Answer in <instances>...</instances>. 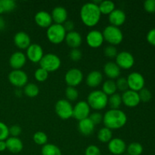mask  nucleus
Instances as JSON below:
<instances>
[{
	"mask_svg": "<svg viewBox=\"0 0 155 155\" xmlns=\"http://www.w3.org/2000/svg\"><path fill=\"white\" fill-rule=\"evenodd\" d=\"M80 16L82 22L86 27H93L96 26L101 17L98 5L94 2L85 3L80 8Z\"/></svg>",
	"mask_w": 155,
	"mask_h": 155,
	"instance_id": "f257e3e1",
	"label": "nucleus"
},
{
	"mask_svg": "<svg viewBox=\"0 0 155 155\" xmlns=\"http://www.w3.org/2000/svg\"><path fill=\"white\" fill-rule=\"evenodd\" d=\"M104 127L110 130H119L124 127L127 122L126 113L120 109H110L103 115Z\"/></svg>",
	"mask_w": 155,
	"mask_h": 155,
	"instance_id": "f03ea898",
	"label": "nucleus"
},
{
	"mask_svg": "<svg viewBox=\"0 0 155 155\" xmlns=\"http://www.w3.org/2000/svg\"><path fill=\"white\" fill-rule=\"evenodd\" d=\"M86 101L91 109L99 111L107 106L108 97L101 90H95L88 95Z\"/></svg>",
	"mask_w": 155,
	"mask_h": 155,
	"instance_id": "7ed1b4c3",
	"label": "nucleus"
},
{
	"mask_svg": "<svg viewBox=\"0 0 155 155\" xmlns=\"http://www.w3.org/2000/svg\"><path fill=\"white\" fill-rule=\"evenodd\" d=\"M67 32L62 24H52L47 28L46 36L48 41L54 45H58L65 40Z\"/></svg>",
	"mask_w": 155,
	"mask_h": 155,
	"instance_id": "20e7f679",
	"label": "nucleus"
},
{
	"mask_svg": "<svg viewBox=\"0 0 155 155\" xmlns=\"http://www.w3.org/2000/svg\"><path fill=\"white\" fill-rule=\"evenodd\" d=\"M104 39L110 45H119L124 39L123 32L119 27L112 25H108L104 29L102 32Z\"/></svg>",
	"mask_w": 155,
	"mask_h": 155,
	"instance_id": "39448f33",
	"label": "nucleus"
},
{
	"mask_svg": "<svg viewBox=\"0 0 155 155\" xmlns=\"http://www.w3.org/2000/svg\"><path fill=\"white\" fill-rule=\"evenodd\" d=\"M61 61L59 56L54 53H47L44 54L42 58L39 61L40 68H43L46 71L54 72L60 68Z\"/></svg>",
	"mask_w": 155,
	"mask_h": 155,
	"instance_id": "423d86ee",
	"label": "nucleus"
},
{
	"mask_svg": "<svg viewBox=\"0 0 155 155\" xmlns=\"http://www.w3.org/2000/svg\"><path fill=\"white\" fill-rule=\"evenodd\" d=\"M55 113L62 120H68L73 117V107L71 102L67 99H60L55 103Z\"/></svg>",
	"mask_w": 155,
	"mask_h": 155,
	"instance_id": "0eeeda50",
	"label": "nucleus"
},
{
	"mask_svg": "<svg viewBox=\"0 0 155 155\" xmlns=\"http://www.w3.org/2000/svg\"><path fill=\"white\" fill-rule=\"evenodd\" d=\"M8 80L11 84L20 89L28 83V76L22 70H13L9 73Z\"/></svg>",
	"mask_w": 155,
	"mask_h": 155,
	"instance_id": "6e6552de",
	"label": "nucleus"
},
{
	"mask_svg": "<svg viewBox=\"0 0 155 155\" xmlns=\"http://www.w3.org/2000/svg\"><path fill=\"white\" fill-rule=\"evenodd\" d=\"M129 89L139 92L145 88V80L143 75L139 72H132L127 78Z\"/></svg>",
	"mask_w": 155,
	"mask_h": 155,
	"instance_id": "1a4fd4ad",
	"label": "nucleus"
},
{
	"mask_svg": "<svg viewBox=\"0 0 155 155\" xmlns=\"http://www.w3.org/2000/svg\"><path fill=\"white\" fill-rule=\"evenodd\" d=\"M115 63L120 69L129 70L133 67L135 64L134 56L132 53L127 51H122L118 52L115 58Z\"/></svg>",
	"mask_w": 155,
	"mask_h": 155,
	"instance_id": "9d476101",
	"label": "nucleus"
},
{
	"mask_svg": "<svg viewBox=\"0 0 155 155\" xmlns=\"http://www.w3.org/2000/svg\"><path fill=\"white\" fill-rule=\"evenodd\" d=\"M83 80V74L78 68H71L67 71L64 76V80L68 86L77 87Z\"/></svg>",
	"mask_w": 155,
	"mask_h": 155,
	"instance_id": "9b49d317",
	"label": "nucleus"
},
{
	"mask_svg": "<svg viewBox=\"0 0 155 155\" xmlns=\"http://www.w3.org/2000/svg\"><path fill=\"white\" fill-rule=\"evenodd\" d=\"M91 108L87 101H80L74 105L73 109V117L78 121L88 118L90 115Z\"/></svg>",
	"mask_w": 155,
	"mask_h": 155,
	"instance_id": "f8f14e48",
	"label": "nucleus"
},
{
	"mask_svg": "<svg viewBox=\"0 0 155 155\" xmlns=\"http://www.w3.org/2000/svg\"><path fill=\"white\" fill-rule=\"evenodd\" d=\"M26 57L33 63H39L44 56L42 47L37 43L31 44L26 49Z\"/></svg>",
	"mask_w": 155,
	"mask_h": 155,
	"instance_id": "ddd939ff",
	"label": "nucleus"
},
{
	"mask_svg": "<svg viewBox=\"0 0 155 155\" xmlns=\"http://www.w3.org/2000/svg\"><path fill=\"white\" fill-rule=\"evenodd\" d=\"M86 41L87 45L91 48H99L102 45L104 41L102 32L98 30H91L86 35Z\"/></svg>",
	"mask_w": 155,
	"mask_h": 155,
	"instance_id": "4468645a",
	"label": "nucleus"
},
{
	"mask_svg": "<svg viewBox=\"0 0 155 155\" xmlns=\"http://www.w3.org/2000/svg\"><path fill=\"white\" fill-rule=\"evenodd\" d=\"M122 103L129 107H135L140 104V98H139V92L135 91L128 90L123 92L122 95Z\"/></svg>",
	"mask_w": 155,
	"mask_h": 155,
	"instance_id": "2eb2a0df",
	"label": "nucleus"
},
{
	"mask_svg": "<svg viewBox=\"0 0 155 155\" xmlns=\"http://www.w3.org/2000/svg\"><path fill=\"white\" fill-rule=\"evenodd\" d=\"M127 144L120 138H113L108 142L107 148L114 155H122L127 151Z\"/></svg>",
	"mask_w": 155,
	"mask_h": 155,
	"instance_id": "dca6fc26",
	"label": "nucleus"
},
{
	"mask_svg": "<svg viewBox=\"0 0 155 155\" xmlns=\"http://www.w3.org/2000/svg\"><path fill=\"white\" fill-rule=\"evenodd\" d=\"M27 57L24 52L18 51L14 52L9 58V64L13 70H21L27 62Z\"/></svg>",
	"mask_w": 155,
	"mask_h": 155,
	"instance_id": "f3484780",
	"label": "nucleus"
},
{
	"mask_svg": "<svg viewBox=\"0 0 155 155\" xmlns=\"http://www.w3.org/2000/svg\"><path fill=\"white\" fill-rule=\"evenodd\" d=\"M34 21L39 27L42 28H48L52 24V18L51 14L46 11H39L34 16Z\"/></svg>",
	"mask_w": 155,
	"mask_h": 155,
	"instance_id": "a211bd4d",
	"label": "nucleus"
},
{
	"mask_svg": "<svg viewBox=\"0 0 155 155\" xmlns=\"http://www.w3.org/2000/svg\"><path fill=\"white\" fill-rule=\"evenodd\" d=\"M14 43L20 49H27L31 45V39L28 33L24 31H19L14 36Z\"/></svg>",
	"mask_w": 155,
	"mask_h": 155,
	"instance_id": "6ab92c4d",
	"label": "nucleus"
},
{
	"mask_svg": "<svg viewBox=\"0 0 155 155\" xmlns=\"http://www.w3.org/2000/svg\"><path fill=\"white\" fill-rule=\"evenodd\" d=\"M108 20L110 25L119 27L126 22L127 15H126L125 12L121 9L115 8L108 15Z\"/></svg>",
	"mask_w": 155,
	"mask_h": 155,
	"instance_id": "aec40b11",
	"label": "nucleus"
},
{
	"mask_svg": "<svg viewBox=\"0 0 155 155\" xmlns=\"http://www.w3.org/2000/svg\"><path fill=\"white\" fill-rule=\"evenodd\" d=\"M51 18L54 24H63L65 21H68V11L63 6H56L51 11Z\"/></svg>",
	"mask_w": 155,
	"mask_h": 155,
	"instance_id": "412c9836",
	"label": "nucleus"
},
{
	"mask_svg": "<svg viewBox=\"0 0 155 155\" xmlns=\"http://www.w3.org/2000/svg\"><path fill=\"white\" fill-rule=\"evenodd\" d=\"M120 70L118 65L114 61L107 62L104 66V73L109 80H114V79L119 78L120 76Z\"/></svg>",
	"mask_w": 155,
	"mask_h": 155,
	"instance_id": "4be33fe9",
	"label": "nucleus"
},
{
	"mask_svg": "<svg viewBox=\"0 0 155 155\" xmlns=\"http://www.w3.org/2000/svg\"><path fill=\"white\" fill-rule=\"evenodd\" d=\"M65 42L67 45L71 48H78L83 42L81 34L77 31H71L67 33L65 37Z\"/></svg>",
	"mask_w": 155,
	"mask_h": 155,
	"instance_id": "5701e85b",
	"label": "nucleus"
},
{
	"mask_svg": "<svg viewBox=\"0 0 155 155\" xmlns=\"http://www.w3.org/2000/svg\"><path fill=\"white\" fill-rule=\"evenodd\" d=\"M5 143L7 150L13 154L20 153L24 148V144L18 137H8L5 140Z\"/></svg>",
	"mask_w": 155,
	"mask_h": 155,
	"instance_id": "b1692460",
	"label": "nucleus"
},
{
	"mask_svg": "<svg viewBox=\"0 0 155 155\" xmlns=\"http://www.w3.org/2000/svg\"><path fill=\"white\" fill-rule=\"evenodd\" d=\"M103 81V75L99 71H92L87 75L86 83L91 88H96L101 85Z\"/></svg>",
	"mask_w": 155,
	"mask_h": 155,
	"instance_id": "393cba45",
	"label": "nucleus"
},
{
	"mask_svg": "<svg viewBox=\"0 0 155 155\" xmlns=\"http://www.w3.org/2000/svg\"><path fill=\"white\" fill-rule=\"evenodd\" d=\"M95 125L89 117L80 120L78 123V130L82 135L85 136H90L95 130Z\"/></svg>",
	"mask_w": 155,
	"mask_h": 155,
	"instance_id": "a878e982",
	"label": "nucleus"
},
{
	"mask_svg": "<svg viewBox=\"0 0 155 155\" xmlns=\"http://www.w3.org/2000/svg\"><path fill=\"white\" fill-rule=\"evenodd\" d=\"M115 3L110 0H104L101 1L98 5L100 12L101 15H109L115 9Z\"/></svg>",
	"mask_w": 155,
	"mask_h": 155,
	"instance_id": "bb28decb",
	"label": "nucleus"
},
{
	"mask_svg": "<svg viewBox=\"0 0 155 155\" xmlns=\"http://www.w3.org/2000/svg\"><path fill=\"white\" fill-rule=\"evenodd\" d=\"M42 155H62L61 151L57 145L54 144L47 143L42 147Z\"/></svg>",
	"mask_w": 155,
	"mask_h": 155,
	"instance_id": "cd10ccee",
	"label": "nucleus"
},
{
	"mask_svg": "<svg viewBox=\"0 0 155 155\" xmlns=\"http://www.w3.org/2000/svg\"><path fill=\"white\" fill-rule=\"evenodd\" d=\"M97 136L99 142H103V143H108L113 139V133H112L111 130L107 127H103L100 129L99 131L98 132Z\"/></svg>",
	"mask_w": 155,
	"mask_h": 155,
	"instance_id": "c85d7f7f",
	"label": "nucleus"
},
{
	"mask_svg": "<svg viewBox=\"0 0 155 155\" xmlns=\"http://www.w3.org/2000/svg\"><path fill=\"white\" fill-rule=\"evenodd\" d=\"M17 4L14 0H0V15L15 10Z\"/></svg>",
	"mask_w": 155,
	"mask_h": 155,
	"instance_id": "c756f323",
	"label": "nucleus"
},
{
	"mask_svg": "<svg viewBox=\"0 0 155 155\" xmlns=\"http://www.w3.org/2000/svg\"><path fill=\"white\" fill-rule=\"evenodd\" d=\"M117 86L116 83L114 80H107L102 84V92L105 94L107 96H110V95H114V94L117 93Z\"/></svg>",
	"mask_w": 155,
	"mask_h": 155,
	"instance_id": "7c9ffc66",
	"label": "nucleus"
},
{
	"mask_svg": "<svg viewBox=\"0 0 155 155\" xmlns=\"http://www.w3.org/2000/svg\"><path fill=\"white\" fill-rule=\"evenodd\" d=\"M24 93L29 98H35L39 95V89L35 83H28L24 87Z\"/></svg>",
	"mask_w": 155,
	"mask_h": 155,
	"instance_id": "2f4dec72",
	"label": "nucleus"
},
{
	"mask_svg": "<svg viewBox=\"0 0 155 155\" xmlns=\"http://www.w3.org/2000/svg\"><path fill=\"white\" fill-rule=\"evenodd\" d=\"M128 155H141L143 152V146L139 142H132L127 147Z\"/></svg>",
	"mask_w": 155,
	"mask_h": 155,
	"instance_id": "473e14b6",
	"label": "nucleus"
},
{
	"mask_svg": "<svg viewBox=\"0 0 155 155\" xmlns=\"http://www.w3.org/2000/svg\"><path fill=\"white\" fill-rule=\"evenodd\" d=\"M122 104V98L120 94L115 93L108 97L107 104L110 106V109H119Z\"/></svg>",
	"mask_w": 155,
	"mask_h": 155,
	"instance_id": "72a5a7b5",
	"label": "nucleus"
},
{
	"mask_svg": "<svg viewBox=\"0 0 155 155\" xmlns=\"http://www.w3.org/2000/svg\"><path fill=\"white\" fill-rule=\"evenodd\" d=\"M33 142L38 145H45L48 142V136L44 132L38 131L33 136Z\"/></svg>",
	"mask_w": 155,
	"mask_h": 155,
	"instance_id": "f704fd0d",
	"label": "nucleus"
},
{
	"mask_svg": "<svg viewBox=\"0 0 155 155\" xmlns=\"http://www.w3.org/2000/svg\"><path fill=\"white\" fill-rule=\"evenodd\" d=\"M65 95H66L67 100L71 102V101L77 100L79 97V92L75 87L68 86L65 90Z\"/></svg>",
	"mask_w": 155,
	"mask_h": 155,
	"instance_id": "c9c22d12",
	"label": "nucleus"
},
{
	"mask_svg": "<svg viewBox=\"0 0 155 155\" xmlns=\"http://www.w3.org/2000/svg\"><path fill=\"white\" fill-rule=\"evenodd\" d=\"M34 77L35 79H36L38 82L42 83V82H45V80L48 79V72L45 71V70H44L43 68H39L35 71Z\"/></svg>",
	"mask_w": 155,
	"mask_h": 155,
	"instance_id": "e433bc0d",
	"label": "nucleus"
},
{
	"mask_svg": "<svg viewBox=\"0 0 155 155\" xmlns=\"http://www.w3.org/2000/svg\"><path fill=\"white\" fill-rule=\"evenodd\" d=\"M139 95L140 98V101H143V102H148L152 98V94H151V91L147 88H143L142 89H141L139 92Z\"/></svg>",
	"mask_w": 155,
	"mask_h": 155,
	"instance_id": "4c0bfd02",
	"label": "nucleus"
},
{
	"mask_svg": "<svg viewBox=\"0 0 155 155\" xmlns=\"http://www.w3.org/2000/svg\"><path fill=\"white\" fill-rule=\"evenodd\" d=\"M115 83H116L117 89L120 92H124L129 89L127 78H125V77H119V78L117 79V81Z\"/></svg>",
	"mask_w": 155,
	"mask_h": 155,
	"instance_id": "58836bf2",
	"label": "nucleus"
},
{
	"mask_svg": "<svg viewBox=\"0 0 155 155\" xmlns=\"http://www.w3.org/2000/svg\"><path fill=\"white\" fill-rule=\"evenodd\" d=\"M104 55L109 58H115L117 54V49L114 45H107L104 49Z\"/></svg>",
	"mask_w": 155,
	"mask_h": 155,
	"instance_id": "ea45409f",
	"label": "nucleus"
},
{
	"mask_svg": "<svg viewBox=\"0 0 155 155\" xmlns=\"http://www.w3.org/2000/svg\"><path fill=\"white\" fill-rule=\"evenodd\" d=\"M9 136V127L4 123L0 122V141H5Z\"/></svg>",
	"mask_w": 155,
	"mask_h": 155,
	"instance_id": "a19ab883",
	"label": "nucleus"
},
{
	"mask_svg": "<svg viewBox=\"0 0 155 155\" xmlns=\"http://www.w3.org/2000/svg\"><path fill=\"white\" fill-rule=\"evenodd\" d=\"M69 57L71 61L74 62H77L82 58L83 54H82V51L79 48H72L69 52Z\"/></svg>",
	"mask_w": 155,
	"mask_h": 155,
	"instance_id": "79ce46f5",
	"label": "nucleus"
},
{
	"mask_svg": "<svg viewBox=\"0 0 155 155\" xmlns=\"http://www.w3.org/2000/svg\"><path fill=\"white\" fill-rule=\"evenodd\" d=\"M89 118L95 125H98V124H101L103 121V114H101L100 112L95 111L94 113L91 114L89 115Z\"/></svg>",
	"mask_w": 155,
	"mask_h": 155,
	"instance_id": "37998d69",
	"label": "nucleus"
},
{
	"mask_svg": "<svg viewBox=\"0 0 155 155\" xmlns=\"http://www.w3.org/2000/svg\"><path fill=\"white\" fill-rule=\"evenodd\" d=\"M85 155H101V150L95 145H90L86 148Z\"/></svg>",
	"mask_w": 155,
	"mask_h": 155,
	"instance_id": "c03bdc74",
	"label": "nucleus"
},
{
	"mask_svg": "<svg viewBox=\"0 0 155 155\" xmlns=\"http://www.w3.org/2000/svg\"><path fill=\"white\" fill-rule=\"evenodd\" d=\"M144 8L148 13H155V0H146V1H145Z\"/></svg>",
	"mask_w": 155,
	"mask_h": 155,
	"instance_id": "a18cd8bd",
	"label": "nucleus"
},
{
	"mask_svg": "<svg viewBox=\"0 0 155 155\" xmlns=\"http://www.w3.org/2000/svg\"><path fill=\"white\" fill-rule=\"evenodd\" d=\"M22 133V129L19 125H12L9 127V135L12 136V137H18Z\"/></svg>",
	"mask_w": 155,
	"mask_h": 155,
	"instance_id": "49530a36",
	"label": "nucleus"
},
{
	"mask_svg": "<svg viewBox=\"0 0 155 155\" xmlns=\"http://www.w3.org/2000/svg\"><path fill=\"white\" fill-rule=\"evenodd\" d=\"M147 41L149 42L151 45H154L155 46V28L151 29L148 31V33H147L146 36Z\"/></svg>",
	"mask_w": 155,
	"mask_h": 155,
	"instance_id": "de8ad7c7",
	"label": "nucleus"
},
{
	"mask_svg": "<svg viewBox=\"0 0 155 155\" xmlns=\"http://www.w3.org/2000/svg\"><path fill=\"white\" fill-rule=\"evenodd\" d=\"M62 25L64 27L65 30H66L67 33H69V32L74 31V24L73 21H67L64 23Z\"/></svg>",
	"mask_w": 155,
	"mask_h": 155,
	"instance_id": "09e8293b",
	"label": "nucleus"
},
{
	"mask_svg": "<svg viewBox=\"0 0 155 155\" xmlns=\"http://www.w3.org/2000/svg\"><path fill=\"white\" fill-rule=\"evenodd\" d=\"M5 26H6L5 21L4 18H3L2 17L0 16V31L4 30L5 28Z\"/></svg>",
	"mask_w": 155,
	"mask_h": 155,
	"instance_id": "8fccbe9b",
	"label": "nucleus"
},
{
	"mask_svg": "<svg viewBox=\"0 0 155 155\" xmlns=\"http://www.w3.org/2000/svg\"><path fill=\"white\" fill-rule=\"evenodd\" d=\"M6 143L5 141H0V152H2L6 150Z\"/></svg>",
	"mask_w": 155,
	"mask_h": 155,
	"instance_id": "3c124183",
	"label": "nucleus"
}]
</instances>
